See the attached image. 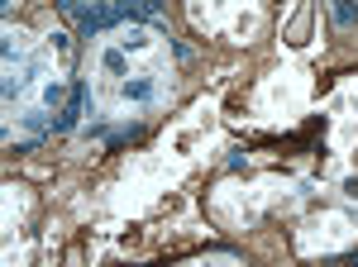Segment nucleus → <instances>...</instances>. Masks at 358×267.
I'll return each mask as SVG.
<instances>
[{
	"instance_id": "39448f33",
	"label": "nucleus",
	"mask_w": 358,
	"mask_h": 267,
	"mask_svg": "<svg viewBox=\"0 0 358 267\" xmlns=\"http://www.w3.org/2000/svg\"><path fill=\"white\" fill-rule=\"evenodd\" d=\"M344 196H354V201H358V177H349V182H344Z\"/></svg>"
},
{
	"instance_id": "20e7f679",
	"label": "nucleus",
	"mask_w": 358,
	"mask_h": 267,
	"mask_svg": "<svg viewBox=\"0 0 358 267\" xmlns=\"http://www.w3.org/2000/svg\"><path fill=\"white\" fill-rule=\"evenodd\" d=\"M106 67H110V72H124V53H115V48H110V53H106Z\"/></svg>"
},
{
	"instance_id": "f03ea898",
	"label": "nucleus",
	"mask_w": 358,
	"mask_h": 267,
	"mask_svg": "<svg viewBox=\"0 0 358 267\" xmlns=\"http://www.w3.org/2000/svg\"><path fill=\"white\" fill-rule=\"evenodd\" d=\"M120 96H124V101H158V81H148V77L124 81V86H120Z\"/></svg>"
},
{
	"instance_id": "0eeeda50",
	"label": "nucleus",
	"mask_w": 358,
	"mask_h": 267,
	"mask_svg": "<svg viewBox=\"0 0 358 267\" xmlns=\"http://www.w3.org/2000/svg\"><path fill=\"white\" fill-rule=\"evenodd\" d=\"M0 5H10V0H0Z\"/></svg>"
},
{
	"instance_id": "f257e3e1",
	"label": "nucleus",
	"mask_w": 358,
	"mask_h": 267,
	"mask_svg": "<svg viewBox=\"0 0 358 267\" xmlns=\"http://www.w3.org/2000/svg\"><path fill=\"white\" fill-rule=\"evenodd\" d=\"M57 10L77 24V34H101L115 29L124 20H158L163 15V0H57Z\"/></svg>"
},
{
	"instance_id": "423d86ee",
	"label": "nucleus",
	"mask_w": 358,
	"mask_h": 267,
	"mask_svg": "<svg viewBox=\"0 0 358 267\" xmlns=\"http://www.w3.org/2000/svg\"><path fill=\"white\" fill-rule=\"evenodd\" d=\"M349 258H354V263H358V248H354V253H349Z\"/></svg>"
},
{
	"instance_id": "7ed1b4c3",
	"label": "nucleus",
	"mask_w": 358,
	"mask_h": 267,
	"mask_svg": "<svg viewBox=\"0 0 358 267\" xmlns=\"http://www.w3.org/2000/svg\"><path fill=\"white\" fill-rule=\"evenodd\" d=\"M330 10H334V24H339V29L358 24V5H354V0H330Z\"/></svg>"
}]
</instances>
